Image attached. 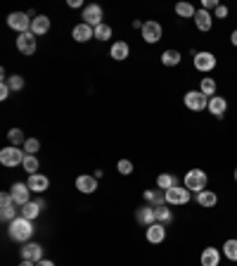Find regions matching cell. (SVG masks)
Instances as JSON below:
<instances>
[{"label": "cell", "mask_w": 237, "mask_h": 266, "mask_svg": "<svg viewBox=\"0 0 237 266\" xmlns=\"http://www.w3.org/2000/svg\"><path fill=\"white\" fill-rule=\"evenodd\" d=\"M33 231H36V228H33V221L24 219V216H17L15 221H10V228H8L10 238H12L15 243H29Z\"/></svg>", "instance_id": "cell-1"}, {"label": "cell", "mask_w": 237, "mask_h": 266, "mask_svg": "<svg viewBox=\"0 0 237 266\" xmlns=\"http://www.w3.org/2000/svg\"><path fill=\"white\" fill-rule=\"evenodd\" d=\"M206 183H209V176H206L202 169H190V171L185 173V188H188L190 193H202V190H206Z\"/></svg>", "instance_id": "cell-2"}, {"label": "cell", "mask_w": 237, "mask_h": 266, "mask_svg": "<svg viewBox=\"0 0 237 266\" xmlns=\"http://www.w3.org/2000/svg\"><path fill=\"white\" fill-rule=\"evenodd\" d=\"M24 148H15V145H8V148L0 150V164L3 166H22L24 164Z\"/></svg>", "instance_id": "cell-3"}, {"label": "cell", "mask_w": 237, "mask_h": 266, "mask_svg": "<svg viewBox=\"0 0 237 266\" xmlns=\"http://www.w3.org/2000/svg\"><path fill=\"white\" fill-rule=\"evenodd\" d=\"M183 102H185V107L192 112H204L206 107H209V98H206L202 91H190V93H185Z\"/></svg>", "instance_id": "cell-4"}, {"label": "cell", "mask_w": 237, "mask_h": 266, "mask_svg": "<svg viewBox=\"0 0 237 266\" xmlns=\"http://www.w3.org/2000/svg\"><path fill=\"white\" fill-rule=\"evenodd\" d=\"M31 24H33V19L26 15V12H12V15L8 17V26L15 29L17 33H29L31 31Z\"/></svg>", "instance_id": "cell-5"}, {"label": "cell", "mask_w": 237, "mask_h": 266, "mask_svg": "<svg viewBox=\"0 0 237 266\" xmlns=\"http://www.w3.org/2000/svg\"><path fill=\"white\" fill-rule=\"evenodd\" d=\"M10 193H12V200H15L17 207H24V204L31 202V188H29V183H15Z\"/></svg>", "instance_id": "cell-6"}, {"label": "cell", "mask_w": 237, "mask_h": 266, "mask_svg": "<svg viewBox=\"0 0 237 266\" xmlns=\"http://www.w3.org/2000/svg\"><path fill=\"white\" fill-rule=\"evenodd\" d=\"M190 202V190L185 186H173L166 190V204H188Z\"/></svg>", "instance_id": "cell-7"}, {"label": "cell", "mask_w": 237, "mask_h": 266, "mask_svg": "<svg viewBox=\"0 0 237 266\" xmlns=\"http://www.w3.org/2000/svg\"><path fill=\"white\" fill-rule=\"evenodd\" d=\"M195 69L202 71V74L216 69V55H213V53H209V50H204V53H197V55H195Z\"/></svg>", "instance_id": "cell-8"}, {"label": "cell", "mask_w": 237, "mask_h": 266, "mask_svg": "<svg viewBox=\"0 0 237 266\" xmlns=\"http://www.w3.org/2000/svg\"><path fill=\"white\" fill-rule=\"evenodd\" d=\"M81 19H83L88 26H93V29L95 26H100V24H102V8H100V5H86Z\"/></svg>", "instance_id": "cell-9"}, {"label": "cell", "mask_w": 237, "mask_h": 266, "mask_svg": "<svg viewBox=\"0 0 237 266\" xmlns=\"http://www.w3.org/2000/svg\"><path fill=\"white\" fill-rule=\"evenodd\" d=\"M17 50H19L22 55H33V53H36V38H33L31 31L17 36Z\"/></svg>", "instance_id": "cell-10"}, {"label": "cell", "mask_w": 237, "mask_h": 266, "mask_svg": "<svg viewBox=\"0 0 237 266\" xmlns=\"http://www.w3.org/2000/svg\"><path fill=\"white\" fill-rule=\"evenodd\" d=\"M206 110L211 112L216 119H223L225 112H228V100H225L223 95H213V98H209V107H206Z\"/></svg>", "instance_id": "cell-11"}, {"label": "cell", "mask_w": 237, "mask_h": 266, "mask_svg": "<svg viewBox=\"0 0 237 266\" xmlns=\"http://www.w3.org/2000/svg\"><path fill=\"white\" fill-rule=\"evenodd\" d=\"M159 38H161V24L159 22L142 24V40H145V43H157Z\"/></svg>", "instance_id": "cell-12"}, {"label": "cell", "mask_w": 237, "mask_h": 266, "mask_svg": "<svg viewBox=\"0 0 237 266\" xmlns=\"http://www.w3.org/2000/svg\"><path fill=\"white\" fill-rule=\"evenodd\" d=\"M145 238H147V243L152 245H159L166 240V226L164 224H152V226H147V231H145Z\"/></svg>", "instance_id": "cell-13"}, {"label": "cell", "mask_w": 237, "mask_h": 266, "mask_svg": "<svg viewBox=\"0 0 237 266\" xmlns=\"http://www.w3.org/2000/svg\"><path fill=\"white\" fill-rule=\"evenodd\" d=\"M22 259L26 261H33V264H38L40 259H43V247L38 243H24L22 247Z\"/></svg>", "instance_id": "cell-14"}, {"label": "cell", "mask_w": 237, "mask_h": 266, "mask_svg": "<svg viewBox=\"0 0 237 266\" xmlns=\"http://www.w3.org/2000/svg\"><path fill=\"white\" fill-rule=\"evenodd\" d=\"M76 190H81L83 195H90V193H95V190H97V179H95V176H90V173H83V176H79V179H76Z\"/></svg>", "instance_id": "cell-15"}, {"label": "cell", "mask_w": 237, "mask_h": 266, "mask_svg": "<svg viewBox=\"0 0 237 266\" xmlns=\"http://www.w3.org/2000/svg\"><path fill=\"white\" fill-rule=\"evenodd\" d=\"M71 36H74V40H79V43H86V40L95 38V29H93V26H88L86 22H81V24L74 26Z\"/></svg>", "instance_id": "cell-16"}, {"label": "cell", "mask_w": 237, "mask_h": 266, "mask_svg": "<svg viewBox=\"0 0 237 266\" xmlns=\"http://www.w3.org/2000/svg\"><path fill=\"white\" fill-rule=\"evenodd\" d=\"M135 221H138V224H142L145 228L152 226V224H157V216H154V207H152V204H147V207H140V209L135 211Z\"/></svg>", "instance_id": "cell-17"}, {"label": "cell", "mask_w": 237, "mask_h": 266, "mask_svg": "<svg viewBox=\"0 0 237 266\" xmlns=\"http://www.w3.org/2000/svg\"><path fill=\"white\" fill-rule=\"evenodd\" d=\"M29 188H31V193H45L47 186H50V179L47 176H43V173H33V176H29Z\"/></svg>", "instance_id": "cell-18"}, {"label": "cell", "mask_w": 237, "mask_h": 266, "mask_svg": "<svg viewBox=\"0 0 237 266\" xmlns=\"http://www.w3.org/2000/svg\"><path fill=\"white\" fill-rule=\"evenodd\" d=\"M199 261H202V266H218L221 264V250H216V247H204Z\"/></svg>", "instance_id": "cell-19"}, {"label": "cell", "mask_w": 237, "mask_h": 266, "mask_svg": "<svg viewBox=\"0 0 237 266\" xmlns=\"http://www.w3.org/2000/svg\"><path fill=\"white\" fill-rule=\"evenodd\" d=\"M195 26H197L199 31H211L213 17L209 15L206 10H197V15H195Z\"/></svg>", "instance_id": "cell-20"}, {"label": "cell", "mask_w": 237, "mask_h": 266, "mask_svg": "<svg viewBox=\"0 0 237 266\" xmlns=\"http://www.w3.org/2000/svg\"><path fill=\"white\" fill-rule=\"evenodd\" d=\"M142 197H145V202L152 204V207H161V204H166V190H145Z\"/></svg>", "instance_id": "cell-21"}, {"label": "cell", "mask_w": 237, "mask_h": 266, "mask_svg": "<svg viewBox=\"0 0 237 266\" xmlns=\"http://www.w3.org/2000/svg\"><path fill=\"white\" fill-rule=\"evenodd\" d=\"M47 31H50V19H47L45 15H38L31 24V33L33 36H43V33H47Z\"/></svg>", "instance_id": "cell-22"}, {"label": "cell", "mask_w": 237, "mask_h": 266, "mask_svg": "<svg viewBox=\"0 0 237 266\" xmlns=\"http://www.w3.org/2000/svg\"><path fill=\"white\" fill-rule=\"evenodd\" d=\"M128 55H131V48H128V43H124V40H116V43L111 46V57H114L116 62L126 60Z\"/></svg>", "instance_id": "cell-23"}, {"label": "cell", "mask_w": 237, "mask_h": 266, "mask_svg": "<svg viewBox=\"0 0 237 266\" xmlns=\"http://www.w3.org/2000/svg\"><path fill=\"white\" fill-rule=\"evenodd\" d=\"M216 202H218V195H216L213 190H202V193H197L199 207H216Z\"/></svg>", "instance_id": "cell-24"}, {"label": "cell", "mask_w": 237, "mask_h": 266, "mask_svg": "<svg viewBox=\"0 0 237 266\" xmlns=\"http://www.w3.org/2000/svg\"><path fill=\"white\" fill-rule=\"evenodd\" d=\"M181 60H183V55L178 50H164V53H161V64H164V67H178Z\"/></svg>", "instance_id": "cell-25"}, {"label": "cell", "mask_w": 237, "mask_h": 266, "mask_svg": "<svg viewBox=\"0 0 237 266\" xmlns=\"http://www.w3.org/2000/svg\"><path fill=\"white\" fill-rule=\"evenodd\" d=\"M157 186H159V190H171L173 186H178V179H175L173 173H159Z\"/></svg>", "instance_id": "cell-26"}, {"label": "cell", "mask_w": 237, "mask_h": 266, "mask_svg": "<svg viewBox=\"0 0 237 266\" xmlns=\"http://www.w3.org/2000/svg\"><path fill=\"white\" fill-rule=\"evenodd\" d=\"M223 257L228 259V261H237V240L235 238H230L223 243Z\"/></svg>", "instance_id": "cell-27"}, {"label": "cell", "mask_w": 237, "mask_h": 266, "mask_svg": "<svg viewBox=\"0 0 237 266\" xmlns=\"http://www.w3.org/2000/svg\"><path fill=\"white\" fill-rule=\"evenodd\" d=\"M154 216H157V224H164V226H168L173 221V214H171V209H166V204L154 207Z\"/></svg>", "instance_id": "cell-28"}, {"label": "cell", "mask_w": 237, "mask_h": 266, "mask_svg": "<svg viewBox=\"0 0 237 266\" xmlns=\"http://www.w3.org/2000/svg\"><path fill=\"white\" fill-rule=\"evenodd\" d=\"M216 88H218V83H216L211 76H204L202 83H199V91H202L206 98H213V95H216Z\"/></svg>", "instance_id": "cell-29"}, {"label": "cell", "mask_w": 237, "mask_h": 266, "mask_svg": "<svg viewBox=\"0 0 237 266\" xmlns=\"http://www.w3.org/2000/svg\"><path fill=\"white\" fill-rule=\"evenodd\" d=\"M24 171L29 173V176H33V173H38V166H40V162H38V157L36 155H26L24 157Z\"/></svg>", "instance_id": "cell-30"}, {"label": "cell", "mask_w": 237, "mask_h": 266, "mask_svg": "<svg viewBox=\"0 0 237 266\" xmlns=\"http://www.w3.org/2000/svg\"><path fill=\"white\" fill-rule=\"evenodd\" d=\"M175 15H178V17H185V19H195L197 10L192 8L190 3H178V5H175Z\"/></svg>", "instance_id": "cell-31"}, {"label": "cell", "mask_w": 237, "mask_h": 266, "mask_svg": "<svg viewBox=\"0 0 237 266\" xmlns=\"http://www.w3.org/2000/svg\"><path fill=\"white\" fill-rule=\"evenodd\" d=\"M38 214H40V204L38 202H29V204H24V207H22V216H24V219L33 221Z\"/></svg>", "instance_id": "cell-32"}, {"label": "cell", "mask_w": 237, "mask_h": 266, "mask_svg": "<svg viewBox=\"0 0 237 266\" xmlns=\"http://www.w3.org/2000/svg\"><path fill=\"white\" fill-rule=\"evenodd\" d=\"M0 216H3V221H15V219H17V204H15V202L3 204V209H0Z\"/></svg>", "instance_id": "cell-33"}, {"label": "cell", "mask_w": 237, "mask_h": 266, "mask_svg": "<svg viewBox=\"0 0 237 266\" xmlns=\"http://www.w3.org/2000/svg\"><path fill=\"white\" fill-rule=\"evenodd\" d=\"M8 141H10V145H15V148H19V145L24 148V143H26V138H24V133L19 131V128H12V131L8 133Z\"/></svg>", "instance_id": "cell-34"}, {"label": "cell", "mask_w": 237, "mask_h": 266, "mask_svg": "<svg viewBox=\"0 0 237 266\" xmlns=\"http://www.w3.org/2000/svg\"><path fill=\"white\" fill-rule=\"evenodd\" d=\"M95 38L97 40H109L111 38V26L109 24H100V26H95Z\"/></svg>", "instance_id": "cell-35"}, {"label": "cell", "mask_w": 237, "mask_h": 266, "mask_svg": "<svg viewBox=\"0 0 237 266\" xmlns=\"http://www.w3.org/2000/svg\"><path fill=\"white\" fill-rule=\"evenodd\" d=\"M5 83L10 86V91L15 93V91H22L24 88V76H19V74H12V76L5 78Z\"/></svg>", "instance_id": "cell-36"}, {"label": "cell", "mask_w": 237, "mask_h": 266, "mask_svg": "<svg viewBox=\"0 0 237 266\" xmlns=\"http://www.w3.org/2000/svg\"><path fill=\"white\" fill-rule=\"evenodd\" d=\"M40 150V141H36V138H26V143H24V152L26 155H36Z\"/></svg>", "instance_id": "cell-37"}, {"label": "cell", "mask_w": 237, "mask_h": 266, "mask_svg": "<svg viewBox=\"0 0 237 266\" xmlns=\"http://www.w3.org/2000/svg\"><path fill=\"white\" fill-rule=\"evenodd\" d=\"M116 169H118L121 176H131V173H133V162H128V159H118Z\"/></svg>", "instance_id": "cell-38"}, {"label": "cell", "mask_w": 237, "mask_h": 266, "mask_svg": "<svg viewBox=\"0 0 237 266\" xmlns=\"http://www.w3.org/2000/svg\"><path fill=\"white\" fill-rule=\"evenodd\" d=\"M228 12H230V10L225 8V5H218V8L213 10V15H216V19H225V17H228Z\"/></svg>", "instance_id": "cell-39"}, {"label": "cell", "mask_w": 237, "mask_h": 266, "mask_svg": "<svg viewBox=\"0 0 237 266\" xmlns=\"http://www.w3.org/2000/svg\"><path fill=\"white\" fill-rule=\"evenodd\" d=\"M10 93H12V91H10V86L5 83V81H3V86H0V100H8Z\"/></svg>", "instance_id": "cell-40"}, {"label": "cell", "mask_w": 237, "mask_h": 266, "mask_svg": "<svg viewBox=\"0 0 237 266\" xmlns=\"http://www.w3.org/2000/svg\"><path fill=\"white\" fill-rule=\"evenodd\" d=\"M221 5V3H216V0H202V10H216Z\"/></svg>", "instance_id": "cell-41"}, {"label": "cell", "mask_w": 237, "mask_h": 266, "mask_svg": "<svg viewBox=\"0 0 237 266\" xmlns=\"http://www.w3.org/2000/svg\"><path fill=\"white\" fill-rule=\"evenodd\" d=\"M36 266H55V264H52L50 259H40V261H38V264H36Z\"/></svg>", "instance_id": "cell-42"}, {"label": "cell", "mask_w": 237, "mask_h": 266, "mask_svg": "<svg viewBox=\"0 0 237 266\" xmlns=\"http://www.w3.org/2000/svg\"><path fill=\"white\" fill-rule=\"evenodd\" d=\"M230 43H232V46L237 48V29H235V31H232V33H230Z\"/></svg>", "instance_id": "cell-43"}, {"label": "cell", "mask_w": 237, "mask_h": 266, "mask_svg": "<svg viewBox=\"0 0 237 266\" xmlns=\"http://www.w3.org/2000/svg\"><path fill=\"white\" fill-rule=\"evenodd\" d=\"M81 5H83L81 0H69V8H81Z\"/></svg>", "instance_id": "cell-44"}, {"label": "cell", "mask_w": 237, "mask_h": 266, "mask_svg": "<svg viewBox=\"0 0 237 266\" xmlns=\"http://www.w3.org/2000/svg\"><path fill=\"white\" fill-rule=\"evenodd\" d=\"M142 24H145V22H140V19H135V22H133V29H140V31H142Z\"/></svg>", "instance_id": "cell-45"}, {"label": "cell", "mask_w": 237, "mask_h": 266, "mask_svg": "<svg viewBox=\"0 0 237 266\" xmlns=\"http://www.w3.org/2000/svg\"><path fill=\"white\" fill-rule=\"evenodd\" d=\"M93 176H95V179H97V181H100V179H102V176H104V171H102V169H97V171H95Z\"/></svg>", "instance_id": "cell-46"}, {"label": "cell", "mask_w": 237, "mask_h": 266, "mask_svg": "<svg viewBox=\"0 0 237 266\" xmlns=\"http://www.w3.org/2000/svg\"><path fill=\"white\" fill-rule=\"evenodd\" d=\"M19 266H36V264H33V261H26V259H22V264H19Z\"/></svg>", "instance_id": "cell-47"}, {"label": "cell", "mask_w": 237, "mask_h": 266, "mask_svg": "<svg viewBox=\"0 0 237 266\" xmlns=\"http://www.w3.org/2000/svg\"><path fill=\"white\" fill-rule=\"evenodd\" d=\"M235 181H237V169H235Z\"/></svg>", "instance_id": "cell-48"}]
</instances>
